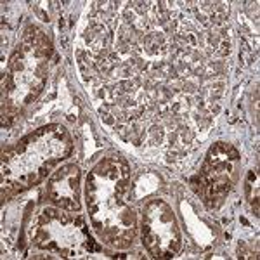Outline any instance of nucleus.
<instances>
[{
	"instance_id": "1",
	"label": "nucleus",
	"mask_w": 260,
	"mask_h": 260,
	"mask_svg": "<svg viewBox=\"0 0 260 260\" xmlns=\"http://www.w3.org/2000/svg\"><path fill=\"white\" fill-rule=\"evenodd\" d=\"M78 191V169L75 165H70L66 169L59 170L50 184V196L57 205L70 210H78L77 201Z\"/></svg>"
}]
</instances>
